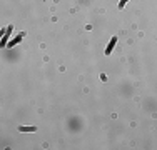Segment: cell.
Wrapping results in <instances>:
<instances>
[{
  "label": "cell",
  "instance_id": "6da1fadb",
  "mask_svg": "<svg viewBox=\"0 0 157 150\" xmlns=\"http://www.w3.org/2000/svg\"><path fill=\"white\" fill-rule=\"evenodd\" d=\"M115 43H117V37H112L110 43L107 45V48H105V55H110V54H112V48L115 47Z\"/></svg>",
  "mask_w": 157,
  "mask_h": 150
},
{
  "label": "cell",
  "instance_id": "7a4b0ae2",
  "mask_svg": "<svg viewBox=\"0 0 157 150\" xmlns=\"http://www.w3.org/2000/svg\"><path fill=\"white\" fill-rule=\"evenodd\" d=\"M22 39H24V33H18V35L15 37V39H13V40H12V42H10V43H9V47H13V45H17V43H18V42H20V40H22Z\"/></svg>",
  "mask_w": 157,
  "mask_h": 150
},
{
  "label": "cell",
  "instance_id": "3957f363",
  "mask_svg": "<svg viewBox=\"0 0 157 150\" xmlns=\"http://www.w3.org/2000/svg\"><path fill=\"white\" fill-rule=\"evenodd\" d=\"M18 130L20 132H35V127H18Z\"/></svg>",
  "mask_w": 157,
  "mask_h": 150
},
{
  "label": "cell",
  "instance_id": "277c9868",
  "mask_svg": "<svg viewBox=\"0 0 157 150\" xmlns=\"http://www.w3.org/2000/svg\"><path fill=\"white\" fill-rule=\"evenodd\" d=\"M10 32H12V27H9V28H7V33H5V37L2 39V45H5V43H7V37H9V33H10Z\"/></svg>",
  "mask_w": 157,
  "mask_h": 150
},
{
  "label": "cell",
  "instance_id": "5b68a950",
  "mask_svg": "<svg viewBox=\"0 0 157 150\" xmlns=\"http://www.w3.org/2000/svg\"><path fill=\"white\" fill-rule=\"evenodd\" d=\"M127 2H129V0H121V2H119V9H124V5Z\"/></svg>",
  "mask_w": 157,
  "mask_h": 150
}]
</instances>
